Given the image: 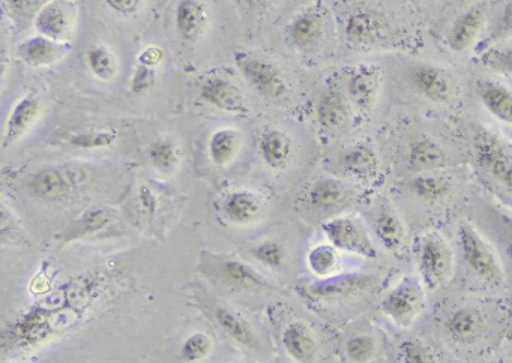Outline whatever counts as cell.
Listing matches in <instances>:
<instances>
[{"instance_id":"9c48e42d","label":"cell","mask_w":512,"mask_h":363,"mask_svg":"<svg viewBox=\"0 0 512 363\" xmlns=\"http://www.w3.org/2000/svg\"><path fill=\"white\" fill-rule=\"evenodd\" d=\"M44 102L40 95L35 93H26L20 96L4 123V131H2V150L13 149L19 144L32 129L37 125L38 120L43 116Z\"/></svg>"},{"instance_id":"f546056e","label":"cell","mask_w":512,"mask_h":363,"mask_svg":"<svg viewBox=\"0 0 512 363\" xmlns=\"http://www.w3.org/2000/svg\"><path fill=\"white\" fill-rule=\"evenodd\" d=\"M242 143H244V135L238 128L226 126V128L215 129L208 138V146H206L209 161L217 167H227L238 158Z\"/></svg>"},{"instance_id":"ba28073f","label":"cell","mask_w":512,"mask_h":363,"mask_svg":"<svg viewBox=\"0 0 512 363\" xmlns=\"http://www.w3.org/2000/svg\"><path fill=\"white\" fill-rule=\"evenodd\" d=\"M79 23L76 0H50L35 17V32L59 42H71Z\"/></svg>"},{"instance_id":"d6986e66","label":"cell","mask_w":512,"mask_h":363,"mask_svg":"<svg viewBox=\"0 0 512 363\" xmlns=\"http://www.w3.org/2000/svg\"><path fill=\"white\" fill-rule=\"evenodd\" d=\"M344 84L349 101L359 110H370L379 99L382 78L379 69L361 65L347 72Z\"/></svg>"},{"instance_id":"6da1fadb","label":"cell","mask_w":512,"mask_h":363,"mask_svg":"<svg viewBox=\"0 0 512 363\" xmlns=\"http://www.w3.org/2000/svg\"><path fill=\"white\" fill-rule=\"evenodd\" d=\"M457 245L467 272L487 288H502L505 284V267L499 252L470 222H460L457 228Z\"/></svg>"},{"instance_id":"2e32d148","label":"cell","mask_w":512,"mask_h":363,"mask_svg":"<svg viewBox=\"0 0 512 363\" xmlns=\"http://www.w3.org/2000/svg\"><path fill=\"white\" fill-rule=\"evenodd\" d=\"M377 278L367 273H349L320 279L310 285V293L319 299L340 300L361 297L374 291Z\"/></svg>"},{"instance_id":"8992f818","label":"cell","mask_w":512,"mask_h":363,"mask_svg":"<svg viewBox=\"0 0 512 363\" xmlns=\"http://www.w3.org/2000/svg\"><path fill=\"white\" fill-rule=\"evenodd\" d=\"M235 63L250 89L262 98L278 101L289 93L283 72L266 57L239 51L235 54Z\"/></svg>"},{"instance_id":"4dcf8cb0","label":"cell","mask_w":512,"mask_h":363,"mask_svg":"<svg viewBox=\"0 0 512 363\" xmlns=\"http://www.w3.org/2000/svg\"><path fill=\"white\" fill-rule=\"evenodd\" d=\"M116 219H118V215L115 210L109 209V207H94V209L83 212L76 221L71 222L62 236H64L65 242H71L80 237L94 236L115 224Z\"/></svg>"},{"instance_id":"1f68e13d","label":"cell","mask_w":512,"mask_h":363,"mask_svg":"<svg viewBox=\"0 0 512 363\" xmlns=\"http://www.w3.org/2000/svg\"><path fill=\"white\" fill-rule=\"evenodd\" d=\"M146 159L157 173L170 176L176 173L182 161V147L176 138L161 135L149 144Z\"/></svg>"},{"instance_id":"ab89813d","label":"cell","mask_w":512,"mask_h":363,"mask_svg":"<svg viewBox=\"0 0 512 363\" xmlns=\"http://www.w3.org/2000/svg\"><path fill=\"white\" fill-rule=\"evenodd\" d=\"M212 351H214V339L208 333L197 330L184 339L179 356L182 363H202L211 356Z\"/></svg>"},{"instance_id":"60d3db41","label":"cell","mask_w":512,"mask_h":363,"mask_svg":"<svg viewBox=\"0 0 512 363\" xmlns=\"http://www.w3.org/2000/svg\"><path fill=\"white\" fill-rule=\"evenodd\" d=\"M253 257L268 269L281 270L284 269L287 260H289V252H287L283 243L268 239L254 246Z\"/></svg>"},{"instance_id":"f35d334b","label":"cell","mask_w":512,"mask_h":363,"mask_svg":"<svg viewBox=\"0 0 512 363\" xmlns=\"http://www.w3.org/2000/svg\"><path fill=\"white\" fill-rule=\"evenodd\" d=\"M307 263L317 278H329L340 269V254L331 243H320L308 252Z\"/></svg>"},{"instance_id":"603a6c76","label":"cell","mask_w":512,"mask_h":363,"mask_svg":"<svg viewBox=\"0 0 512 363\" xmlns=\"http://www.w3.org/2000/svg\"><path fill=\"white\" fill-rule=\"evenodd\" d=\"M386 23L370 8H356L344 18L343 33L353 45H370L385 33Z\"/></svg>"},{"instance_id":"ac0fdd59","label":"cell","mask_w":512,"mask_h":363,"mask_svg":"<svg viewBox=\"0 0 512 363\" xmlns=\"http://www.w3.org/2000/svg\"><path fill=\"white\" fill-rule=\"evenodd\" d=\"M175 29L185 42H197L208 32L211 9L205 0H178L175 6Z\"/></svg>"},{"instance_id":"3957f363","label":"cell","mask_w":512,"mask_h":363,"mask_svg":"<svg viewBox=\"0 0 512 363\" xmlns=\"http://www.w3.org/2000/svg\"><path fill=\"white\" fill-rule=\"evenodd\" d=\"M85 177L80 168L71 165H43L26 176L25 191L41 203H61L80 191Z\"/></svg>"},{"instance_id":"4fadbf2b","label":"cell","mask_w":512,"mask_h":363,"mask_svg":"<svg viewBox=\"0 0 512 363\" xmlns=\"http://www.w3.org/2000/svg\"><path fill=\"white\" fill-rule=\"evenodd\" d=\"M485 326L484 312L470 303L454 306L443 315V332L455 344L467 345L478 341L484 335Z\"/></svg>"},{"instance_id":"484cf974","label":"cell","mask_w":512,"mask_h":363,"mask_svg":"<svg viewBox=\"0 0 512 363\" xmlns=\"http://www.w3.org/2000/svg\"><path fill=\"white\" fill-rule=\"evenodd\" d=\"M476 96L482 107L499 122L512 126V89L494 78H484L476 84Z\"/></svg>"},{"instance_id":"f1b7e54d","label":"cell","mask_w":512,"mask_h":363,"mask_svg":"<svg viewBox=\"0 0 512 363\" xmlns=\"http://www.w3.org/2000/svg\"><path fill=\"white\" fill-rule=\"evenodd\" d=\"M485 26V12L479 6H472L466 9L463 14L458 15L457 20L449 29L448 47L455 53H463L475 44L478 36L481 35Z\"/></svg>"},{"instance_id":"74e56055","label":"cell","mask_w":512,"mask_h":363,"mask_svg":"<svg viewBox=\"0 0 512 363\" xmlns=\"http://www.w3.org/2000/svg\"><path fill=\"white\" fill-rule=\"evenodd\" d=\"M50 0H2L4 17L11 21V27L16 32L28 29L34 24L38 12Z\"/></svg>"},{"instance_id":"836d02e7","label":"cell","mask_w":512,"mask_h":363,"mask_svg":"<svg viewBox=\"0 0 512 363\" xmlns=\"http://www.w3.org/2000/svg\"><path fill=\"white\" fill-rule=\"evenodd\" d=\"M217 272L218 278L224 285L238 288V290H256L266 285L265 279L256 270L233 258H223L218 261Z\"/></svg>"},{"instance_id":"277c9868","label":"cell","mask_w":512,"mask_h":363,"mask_svg":"<svg viewBox=\"0 0 512 363\" xmlns=\"http://www.w3.org/2000/svg\"><path fill=\"white\" fill-rule=\"evenodd\" d=\"M422 284L430 291L443 287L454 273V251L442 234L427 231L413 245Z\"/></svg>"},{"instance_id":"7402d4cb","label":"cell","mask_w":512,"mask_h":363,"mask_svg":"<svg viewBox=\"0 0 512 363\" xmlns=\"http://www.w3.org/2000/svg\"><path fill=\"white\" fill-rule=\"evenodd\" d=\"M407 194L424 204H436L448 198L454 189V179L440 171L412 174L404 183Z\"/></svg>"},{"instance_id":"7c38bea8","label":"cell","mask_w":512,"mask_h":363,"mask_svg":"<svg viewBox=\"0 0 512 363\" xmlns=\"http://www.w3.org/2000/svg\"><path fill=\"white\" fill-rule=\"evenodd\" d=\"M200 98L209 107L217 108L224 113L244 116L248 113L247 99L241 87L223 74L208 75L200 83Z\"/></svg>"},{"instance_id":"4316f807","label":"cell","mask_w":512,"mask_h":363,"mask_svg":"<svg viewBox=\"0 0 512 363\" xmlns=\"http://www.w3.org/2000/svg\"><path fill=\"white\" fill-rule=\"evenodd\" d=\"M349 98L337 86H328L319 96L316 120L323 131H337L349 120Z\"/></svg>"},{"instance_id":"ffe728a7","label":"cell","mask_w":512,"mask_h":363,"mask_svg":"<svg viewBox=\"0 0 512 363\" xmlns=\"http://www.w3.org/2000/svg\"><path fill=\"white\" fill-rule=\"evenodd\" d=\"M352 197V189L343 180L335 177H319L308 186L304 200L311 209L329 212V210L346 206Z\"/></svg>"},{"instance_id":"9a60e30c","label":"cell","mask_w":512,"mask_h":363,"mask_svg":"<svg viewBox=\"0 0 512 363\" xmlns=\"http://www.w3.org/2000/svg\"><path fill=\"white\" fill-rule=\"evenodd\" d=\"M409 81L418 95L437 104L449 101L454 95V80L451 75L445 68L434 63H415L410 68Z\"/></svg>"},{"instance_id":"52a82bcc","label":"cell","mask_w":512,"mask_h":363,"mask_svg":"<svg viewBox=\"0 0 512 363\" xmlns=\"http://www.w3.org/2000/svg\"><path fill=\"white\" fill-rule=\"evenodd\" d=\"M322 230L328 242L338 251L349 252L368 260H376L379 257L376 245L359 219L335 216L323 222Z\"/></svg>"},{"instance_id":"30bf717a","label":"cell","mask_w":512,"mask_h":363,"mask_svg":"<svg viewBox=\"0 0 512 363\" xmlns=\"http://www.w3.org/2000/svg\"><path fill=\"white\" fill-rule=\"evenodd\" d=\"M266 201L262 194L250 188H232L221 195L218 210L224 221L236 227H245L260 219Z\"/></svg>"},{"instance_id":"d4e9b609","label":"cell","mask_w":512,"mask_h":363,"mask_svg":"<svg viewBox=\"0 0 512 363\" xmlns=\"http://www.w3.org/2000/svg\"><path fill=\"white\" fill-rule=\"evenodd\" d=\"M286 353L296 363H314L319 351L316 335L307 323L301 320H293L284 327L281 335Z\"/></svg>"},{"instance_id":"44dd1931","label":"cell","mask_w":512,"mask_h":363,"mask_svg":"<svg viewBox=\"0 0 512 363\" xmlns=\"http://www.w3.org/2000/svg\"><path fill=\"white\" fill-rule=\"evenodd\" d=\"M373 231L386 251L397 254L406 245V224L389 201H382L377 207L373 218Z\"/></svg>"},{"instance_id":"bcb514c9","label":"cell","mask_w":512,"mask_h":363,"mask_svg":"<svg viewBox=\"0 0 512 363\" xmlns=\"http://www.w3.org/2000/svg\"><path fill=\"white\" fill-rule=\"evenodd\" d=\"M512 36V0H508L503 6L502 12L497 17L496 23L490 32V41H502Z\"/></svg>"},{"instance_id":"db71d44e","label":"cell","mask_w":512,"mask_h":363,"mask_svg":"<svg viewBox=\"0 0 512 363\" xmlns=\"http://www.w3.org/2000/svg\"><path fill=\"white\" fill-rule=\"evenodd\" d=\"M424 2H434V0H424Z\"/></svg>"},{"instance_id":"c3c4849f","label":"cell","mask_w":512,"mask_h":363,"mask_svg":"<svg viewBox=\"0 0 512 363\" xmlns=\"http://www.w3.org/2000/svg\"><path fill=\"white\" fill-rule=\"evenodd\" d=\"M164 60H166V50L161 45L151 44L140 50V53L137 54L136 63L148 66V68L160 69Z\"/></svg>"},{"instance_id":"8d00e7d4","label":"cell","mask_w":512,"mask_h":363,"mask_svg":"<svg viewBox=\"0 0 512 363\" xmlns=\"http://www.w3.org/2000/svg\"><path fill=\"white\" fill-rule=\"evenodd\" d=\"M119 134L115 128H86L67 132L62 143L79 150H103L115 146Z\"/></svg>"},{"instance_id":"d6a6232c","label":"cell","mask_w":512,"mask_h":363,"mask_svg":"<svg viewBox=\"0 0 512 363\" xmlns=\"http://www.w3.org/2000/svg\"><path fill=\"white\" fill-rule=\"evenodd\" d=\"M86 69L95 80L112 83L119 74V59L107 44H92L83 54Z\"/></svg>"},{"instance_id":"5bb4252c","label":"cell","mask_w":512,"mask_h":363,"mask_svg":"<svg viewBox=\"0 0 512 363\" xmlns=\"http://www.w3.org/2000/svg\"><path fill=\"white\" fill-rule=\"evenodd\" d=\"M73 50V42H59L47 36H28L16 48V56L29 68L47 69L58 65Z\"/></svg>"},{"instance_id":"f907efd6","label":"cell","mask_w":512,"mask_h":363,"mask_svg":"<svg viewBox=\"0 0 512 363\" xmlns=\"http://www.w3.org/2000/svg\"><path fill=\"white\" fill-rule=\"evenodd\" d=\"M272 2L274 0H239V3L251 12L265 11V9L272 5Z\"/></svg>"},{"instance_id":"cb8c5ba5","label":"cell","mask_w":512,"mask_h":363,"mask_svg":"<svg viewBox=\"0 0 512 363\" xmlns=\"http://www.w3.org/2000/svg\"><path fill=\"white\" fill-rule=\"evenodd\" d=\"M340 167L344 174L353 179L361 180V182H373L379 176V156L370 144H352L341 153Z\"/></svg>"},{"instance_id":"e575fe53","label":"cell","mask_w":512,"mask_h":363,"mask_svg":"<svg viewBox=\"0 0 512 363\" xmlns=\"http://www.w3.org/2000/svg\"><path fill=\"white\" fill-rule=\"evenodd\" d=\"M214 320L224 333L245 347H256L257 336L251 324L229 306L217 305L212 311Z\"/></svg>"},{"instance_id":"83f0119b","label":"cell","mask_w":512,"mask_h":363,"mask_svg":"<svg viewBox=\"0 0 512 363\" xmlns=\"http://www.w3.org/2000/svg\"><path fill=\"white\" fill-rule=\"evenodd\" d=\"M448 162L449 158L445 150L433 138H418L407 150V170L412 174L440 171L448 165Z\"/></svg>"},{"instance_id":"816d5d0a","label":"cell","mask_w":512,"mask_h":363,"mask_svg":"<svg viewBox=\"0 0 512 363\" xmlns=\"http://www.w3.org/2000/svg\"><path fill=\"white\" fill-rule=\"evenodd\" d=\"M484 363H506V362H503V360H488V362H484Z\"/></svg>"},{"instance_id":"e0dca14e","label":"cell","mask_w":512,"mask_h":363,"mask_svg":"<svg viewBox=\"0 0 512 363\" xmlns=\"http://www.w3.org/2000/svg\"><path fill=\"white\" fill-rule=\"evenodd\" d=\"M286 41L298 51H313L325 36V18L316 8L304 9L287 23L284 29Z\"/></svg>"},{"instance_id":"8fae6325","label":"cell","mask_w":512,"mask_h":363,"mask_svg":"<svg viewBox=\"0 0 512 363\" xmlns=\"http://www.w3.org/2000/svg\"><path fill=\"white\" fill-rule=\"evenodd\" d=\"M260 161L272 173L286 171L295 159L296 144L292 135L280 126H266L257 138Z\"/></svg>"},{"instance_id":"ee69618b","label":"cell","mask_w":512,"mask_h":363,"mask_svg":"<svg viewBox=\"0 0 512 363\" xmlns=\"http://www.w3.org/2000/svg\"><path fill=\"white\" fill-rule=\"evenodd\" d=\"M481 62L493 71L512 75V47L491 48L482 54Z\"/></svg>"},{"instance_id":"7a4b0ae2","label":"cell","mask_w":512,"mask_h":363,"mask_svg":"<svg viewBox=\"0 0 512 363\" xmlns=\"http://www.w3.org/2000/svg\"><path fill=\"white\" fill-rule=\"evenodd\" d=\"M472 158L487 183L512 200V147L493 132L479 128L473 135Z\"/></svg>"},{"instance_id":"681fc988","label":"cell","mask_w":512,"mask_h":363,"mask_svg":"<svg viewBox=\"0 0 512 363\" xmlns=\"http://www.w3.org/2000/svg\"><path fill=\"white\" fill-rule=\"evenodd\" d=\"M139 206L143 216L152 218L157 213V197L154 191L148 186H140L139 189Z\"/></svg>"},{"instance_id":"7bdbcfd3","label":"cell","mask_w":512,"mask_h":363,"mask_svg":"<svg viewBox=\"0 0 512 363\" xmlns=\"http://www.w3.org/2000/svg\"><path fill=\"white\" fill-rule=\"evenodd\" d=\"M346 354L353 363H368L376 356L377 342L368 333H358L346 341Z\"/></svg>"},{"instance_id":"d590c367","label":"cell","mask_w":512,"mask_h":363,"mask_svg":"<svg viewBox=\"0 0 512 363\" xmlns=\"http://www.w3.org/2000/svg\"><path fill=\"white\" fill-rule=\"evenodd\" d=\"M485 227L497 245V252L512 267V216L496 207L484 212Z\"/></svg>"},{"instance_id":"f5cc1de1","label":"cell","mask_w":512,"mask_h":363,"mask_svg":"<svg viewBox=\"0 0 512 363\" xmlns=\"http://www.w3.org/2000/svg\"><path fill=\"white\" fill-rule=\"evenodd\" d=\"M508 338H509V341L512 342V327H511V329H509Z\"/></svg>"},{"instance_id":"b9f144b4","label":"cell","mask_w":512,"mask_h":363,"mask_svg":"<svg viewBox=\"0 0 512 363\" xmlns=\"http://www.w3.org/2000/svg\"><path fill=\"white\" fill-rule=\"evenodd\" d=\"M397 353L400 363H440L430 347L418 338L404 339Z\"/></svg>"},{"instance_id":"f6af8a7d","label":"cell","mask_w":512,"mask_h":363,"mask_svg":"<svg viewBox=\"0 0 512 363\" xmlns=\"http://www.w3.org/2000/svg\"><path fill=\"white\" fill-rule=\"evenodd\" d=\"M157 78L158 69L148 68V66L136 63L133 77H131V92L136 93V95H145V93L151 92L157 84Z\"/></svg>"},{"instance_id":"5b68a950","label":"cell","mask_w":512,"mask_h":363,"mask_svg":"<svg viewBox=\"0 0 512 363\" xmlns=\"http://www.w3.org/2000/svg\"><path fill=\"white\" fill-rule=\"evenodd\" d=\"M427 288L421 278L406 275L395 282L380 300V311L401 329L412 326L424 311Z\"/></svg>"},{"instance_id":"7dc6e473","label":"cell","mask_w":512,"mask_h":363,"mask_svg":"<svg viewBox=\"0 0 512 363\" xmlns=\"http://www.w3.org/2000/svg\"><path fill=\"white\" fill-rule=\"evenodd\" d=\"M104 5L122 18L136 17L145 5V0H103Z\"/></svg>"}]
</instances>
